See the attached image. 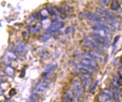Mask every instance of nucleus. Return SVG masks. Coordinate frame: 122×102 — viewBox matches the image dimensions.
<instances>
[{"instance_id":"6ab92c4d","label":"nucleus","mask_w":122,"mask_h":102,"mask_svg":"<svg viewBox=\"0 0 122 102\" xmlns=\"http://www.w3.org/2000/svg\"><path fill=\"white\" fill-rule=\"evenodd\" d=\"M103 93L107 96H109L111 98H112L113 97V93L109 89H104L103 90Z\"/></svg>"},{"instance_id":"f3484780","label":"nucleus","mask_w":122,"mask_h":102,"mask_svg":"<svg viewBox=\"0 0 122 102\" xmlns=\"http://www.w3.org/2000/svg\"><path fill=\"white\" fill-rule=\"evenodd\" d=\"M52 36V35L46 31L41 36L40 39L42 42H46L49 41Z\"/></svg>"},{"instance_id":"393cba45","label":"nucleus","mask_w":122,"mask_h":102,"mask_svg":"<svg viewBox=\"0 0 122 102\" xmlns=\"http://www.w3.org/2000/svg\"><path fill=\"white\" fill-rule=\"evenodd\" d=\"M98 83H99V81L97 80L95 82L94 84V86H93V87L91 89V91H93L95 90H96V89L98 85Z\"/></svg>"},{"instance_id":"9b49d317","label":"nucleus","mask_w":122,"mask_h":102,"mask_svg":"<svg viewBox=\"0 0 122 102\" xmlns=\"http://www.w3.org/2000/svg\"><path fill=\"white\" fill-rule=\"evenodd\" d=\"M85 54L86 56H88V58L92 59L100 62H102L104 60L103 56L99 53L98 52L96 51L86 52Z\"/></svg>"},{"instance_id":"39448f33","label":"nucleus","mask_w":122,"mask_h":102,"mask_svg":"<svg viewBox=\"0 0 122 102\" xmlns=\"http://www.w3.org/2000/svg\"><path fill=\"white\" fill-rule=\"evenodd\" d=\"M96 12L98 16L103 18L107 20L111 21L116 18V15L113 12L103 6L98 7Z\"/></svg>"},{"instance_id":"9d476101","label":"nucleus","mask_w":122,"mask_h":102,"mask_svg":"<svg viewBox=\"0 0 122 102\" xmlns=\"http://www.w3.org/2000/svg\"><path fill=\"white\" fill-rule=\"evenodd\" d=\"M45 80L38 83L35 88V90L37 92H42L45 90L50 84L49 78H44Z\"/></svg>"},{"instance_id":"b1692460","label":"nucleus","mask_w":122,"mask_h":102,"mask_svg":"<svg viewBox=\"0 0 122 102\" xmlns=\"http://www.w3.org/2000/svg\"><path fill=\"white\" fill-rule=\"evenodd\" d=\"M120 36H117L115 37V39H114V41H113V43L112 44V45L113 46H115V45H116V44H117V42H118V41L119 40V38H120Z\"/></svg>"},{"instance_id":"f257e3e1","label":"nucleus","mask_w":122,"mask_h":102,"mask_svg":"<svg viewBox=\"0 0 122 102\" xmlns=\"http://www.w3.org/2000/svg\"><path fill=\"white\" fill-rule=\"evenodd\" d=\"M29 31L31 33H38L42 29V24L39 19L41 20L40 14L35 13L30 16L28 19Z\"/></svg>"},{"instance_id":"4be33fe9","label":"nucleus","mask_w":122,"mask_h":102,"mask_svg":"<svg viewBox=\"0 0 122 102\" xmlns=\"http://www.w3.org/2000/svg\"><path fill=\"white\" fill-rule=\"evenodd\" d=\"M111 24L112 26L115 27L117 28H118L120 27L121 24L119 22L114 20H111Z\"/></svg>"},{"instance_id":"4468645a","label":"nucleus","mask_w":122,"mask_h":102,"mask_svg":"<svg viewBox=\"0 0 122 102\" xmlns=\"http://www.w3.org/2000/svg\"><path fill=\"white\" fill-rule=\"evenodd\" d=\"M57 67H58V65L57 64L51 63L46 66L45 70L47 73L51 74L56 70Z\"/></svg>"},{"instance_id":"20e7f679","label":"nucleus","mask_w":122,"mask_h":102,"mask_svg":"<svg viewBox=\"0 0 122 102\" xmlns=\"http://www.w3.org/2000/svg\"><path fill=\"white\" fill-rule=\"evenodd\" d=\"M64 26L65 23L64 22L59 21L58 19H56L52 21L50 26L46 29V31L49 33L53 36L60 32Z\"/></svg>"},{"instance_id":"6e6552de","label":"nucleus","mask_w":122,"mask_h":102,"mask_svg":"<svg viewBox=\"0 0 122 102\" xmlns=\"http://www.w3.org/2000/svg\"><path fill=\"white\" fill-rule=\"evenodd\" d=\"M84 41L87 46L95 50L96 52H103L104 50V48H102L97 44L91 39L86 37L84 38Z\"/></svg>"},{"instance_id":"0eeeda50","label":"nucleus","mask_w":122,"mask_h":102,"mask_svg":"<svg viewBox=\"0 0 122 102\" xmlns=\"http://www.w3.org/2000/svg\"><path fill=\"white\" fill-rule=\"evenodd\" d=\"M73 90L77 98L82 96L83 93V88L80 82L78 81H75L72 84Z\"/></svg>"},{"instance_id":"7ed1b4c3","label":"nucleus","mask_w":122,"mask_h":102,"mask_svg":"<svg viewBox=\"0 0 122 102\" xmlns=\"http://www.w3.org/2000/svg\"><path fill=\"white\" fill-rule=\"evenodd\" d=\"M90 37L97 44L102 48L109 47L111 45L110 41L105 37L96 33H92L90 35Z\"/></svg>"},{"instance_id":"423d86ee","label":"nucleus","mask_w":122,"mask_h":102,"mask_svg":"<svg viewBox=\"0 0 122 102\" xmlns=\"http://www.w3.org/2000/svg\"><path fill=\"white\" fill-rule=\"evenodd\" d=\"M85 17L89 20L95 22L99 25H105L104 22L97 14H95L89 12H86L85 14Z\"/></svg>"},{"instance_id":"dca6fc26","label":"nucleus","mask_w":122,"mask_h":102,"mask_svg":"<svg viewBox=\"0 0 122 102\" xmlns=\"http://www.w3.org/2000/svg\"><path fill=\"white\" fill-rule=\"evenodd\" d=\"M16 52L19 54H22L25 52V47L22 43L19 42L17 45Z\"/></svg>"},{"instance_id":"ddd939ff","label":"nucleus","mask_w":122,"mask_h":102,"mask_svg":"<svg viewBox=\"0 0 122 102\" xmlns=\"http://www.w3.org/2000/svg\"><path fill=\"white\" fill-rule=\"evenodd\" d=\"M98 99L99 102H113L111 98L103 93L98 95Z\"/></svg>"},{"instance_id":"c756f323","label":"nucleus","mask_w":122,"mask_h":102,"mask_svg":"<svg viewBox=\"0 0 122 102\" xmlns=\"http://www.w3.org/2000/svg\"><path fill=\"white\" fill-rule=\"evenodd\" d=\"M119 15L122 18V9L121 10L120 12H119Z\"/></svg>"},{"instance_id":"412c9836","label":"nucleus","mask_w":122,"mask_h":102,"mask_svg":"<svg viewBox=\"0 0 122 102\" xmlns=\"http://www.w3.org/2000/svg\"><path fill=\"white\" fill-rule=\"evenodd\" d=\"M62 102H75L72 99L67 95L62 97Z\"/></svg>"},{"instance_id":"aec40b11","label":"nucleus","mask_w":122,"mask_h":102,"mask_svg":"<svg viewBox=\"0 0 122 102\" xmlns=\"http://www.w3.org/2000/svg\"><path fill=\"white\" fill-rule=\"evenodd\" d=\"M113 97L115 102H120V99L119 98V95L118 92L114 91L113 93Z\"/></svg>"},{"instance_id":"c85d7f7f","label":"nucleus","mask_w":122,"mask_h":102,"mask_svg":"<svg viewBox=\"0 0 122 102\" xmlns=\"http://www.w3.org/2000/svg\"><path fill=\"white\" fill-rule=\"evenodd\" d=\"M99 1L101 3L104 4H109V0H100Z\"/></svg>"},{"instance_id":"5701e85b","label":"nucleus","mask_w":122,"mask_h":102,"mask_svg":"<svg viewBox=\"0 0 122 102\" xmlns=\"http://www.w3.org/2000/svg\"><path fill=\"white\" fill-rule=\"evenodd\" d=\"M5 71L6 73H7L10 75H13L14 72L13 69L10 67H7Z\"/></svg>"},{"instance_id":"cd10ccee","label":"nucleus","mask_w":122,"mask_h":102,"mask_svg":"<svg viewBox=\"0 0 122 102\" xmlns=\"http://www.w3.org/2000/svg\"><path fill=\"white\" fill-rule=\"evenodd\" d=\"M25 71H26L25 69H23L22 71H21L20 75V77L21 78H23L25 76Z\"/></svg>"},{"instance_id":"a878e982","label":"nucleus","mask_w":122,"mask_h":102,"mask_svg":"<svg viewBox=\"0 0 122 102\" xmlns=\"http://www.w3.org/2000/svg\"><path fill=\"white\" fill-rule=\"evenodd\" d=\"M16 92L15 90L14 89H13L11 90L10 91V96H14L16 94Z\"/></svg>"},{"instance_id":"1a4fd4ad","label":"nucleus","mask_w":122,"mask_h":102,"mask_svg":"<svg viewBox=\"0 0 122 102\" xmlns=\"http://www.w3.org/2000/svg\"><path fill=\"white\" fill-rule=\"evenodd\" d=\"M80 63L82 65L93 68L95 69H96L98 67V65L96 62V61L94 60H93L90 58H84L83 59L81 60V62Z\"/></svg>"},{"instance_id":"f8f14e48","label":"nucleus","mask_w":122,"mask_h":102,"mask_svg":"<svg viewBox=\"0 0 122 102\" xmlns=\"http://www.w3.org/2000/svg\"><path fill=\"white\" fill-rule=\"evenodd\" d=\"M46 11L48 13L51 15V16H55L57 19H59L60 18V16L57 13V9L55 7L51 6L48 5L46 7Z\"/></svg>"},{"instance_id":"a211bd4d","label":"nucleus","mask_w":122,"mask_h":102,"mask_svg":"<svg viewBox=\"0 0 122 102\" xmlns=\"http://www.w3.org/2000/svg\"><path fill=\"white\" fill-rule=\"evenodd\" d=\"M111 7L113 10L117 11L119 9L120 6L118 2L116 1H114L111 4Z\"/></svg>"},{"instance_id":"2eb2a0df","label":"nucleus","mask_w":122,"mask_h":102,"mask_svg":"<svg viewBox=\"0 0 122 102\" xmlns=\"http://www.w3.org/2000/svg\"><path fill=\"white\" fill-rule=\"evenodd\" d=\"M39 55L40 57L44 60H48L51 56V54L48 50L46 49H44L40 52Z\"/></svg>"},{"instance_id":"7c9ffc66","label":"nucleus","mask_w":122,"mask_h":102,"mask_svg":"<svg viewBox=\"0 0 122 102\" xmlns=\"http://www.w3.org/2000/svg\"><path fill=\"white\" fill-rule=\"evenodd\" d=\"M120 92L121 94H122V89H121V90Z\"/></svg>"},{"instance_id":"f03ea898","label":"nucleus","mask_w":122,"mask_h":102,"mask_svg":"<svg viewBox=\"0 0 122 102\" xmlns=\"http://www.w3.org/2000/svg\"><path fill=\"white\" fill-rule=\"evenodd\" d=\"M79 72L81 74V79L82 82L84 89L88 91L92 85V78L90 74L83 68H79Z\"/></svg>"},{"instance_id":"bb28decb","label":"nucleus","mask_w":122,"mask_h":102,"mask_svg":"<svg viewBox=\"0 0 122 102\" xmlns=\"http://www.w3.org/2000/svg\"><path fill=\"white\" fill-rule=\"evenodd\" d=\"M117 83L119 86H122V77H120L119 78H118Z\"/></svg>"}]
</instances>
